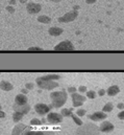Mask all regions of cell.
<instances>
[{
	"mask_svg": "<svg viewBox=\"0 0 124 135\" xmlns=\"http://www.w3.org/2000/svg\"><path fill=\"white\" fill-rule=\"evenodd\" d=\"M21 3H26V0H20Z\"/></svg>",
	"mask_w": 124,
	"mask_h": 135,
	"instance_id": "obj_44",
	"label": "cell"
},
{
	"mask_svg": "<svg viewBox=\"0 0 124 135\" xmlns=\"http://www.w3.org/2000/svg\"><path fill=\"white\" fill-rule=\"evenodd\" d=\"M54 50H56V51H72V50H74V45L70 41L65 40V41H61L60 43H58L54 47Z\"/></svg>",
	"mask_w": 124,
	"mask_h": 135,
	"instance_id": "obj_4",
	"label": "cell"
},
{
	"mask_svg": "<svg viewBox=\"0 0 124 135\" xmlns=\"http://www.w3.org/2000/svg\"><path fill=\"white\" fill-rule=\"evenodd\" d=\"M30 125L31 126H40V125H42V121L39 118H32L30 120Z\"/></svg>",
	"mask_w": 124,
	"mask_h": 135,
	"instance_id": "obj_25",
	"label": "cell"
},
{
	"mask_svg": "<svg viewBox=\"0 0 124 135\" xmlns=\"http://www.w3.org/2000/svg\"><path fill=\"white\" fill-rule=\"evenodd\" d=\"M23 94H26L27 92H28V89H22V91H21Z\"/></svg>",
	"mask_w": 124,
	"mask_h": 135,
	"instance_id": "obj_41",
	"label": "cell"
},
{
	"mask_svg": "<svg viewBox=\"0 0 124 135\" xmlns=\"http://www.w3.org/2000/svg\"><path fill=\"white\" fill-rule=\"evenodd\" d=\"M38 21L41 23H44V24H48L51 22V18L48 16H40V17H38Z\"/></svg>",
	"mask_w": 124,
	"mask_h": 135,
	"instance_id": "obj_19",
	"label": "cell"
},
{
	"mask_svg": "<svg viewBox=\"0 0 124 135\" xmlns=\"http://www.w3.org/2000/svg\"><path fill=\"white\" fill-rule=\"evenodd\" d=\"M68 92L69 93H75L76 92V88L75 87H69L68 88Z\"/></svg>",
	"mask_w": 124,
	"mask_h": 135,
	"instance_id": "obj_32",
	"label": "cell"
},
{
	"mask_svg": "<svg viewBox=\"0 0 124 135\" xmlns=\"http://www.w3.org/2000/svg\"><path fill=\"white\" fill-rule=\"evenodd\" d=\"M119 109H124V104H122V103H120V104H118V106H117Z\"/></svg>",
	"mask_w": 124,
	"mask_h": 135,
	"instance_id": "obj_37",
	"label": "cell"
},
{
	"mask_svg": "<svg viewBox=\"0 0 124 135\" xmlns=\"http://www.w3.org/2000/svg\"><path fill=\"white\" fill-rule=\"evenodd\" d=\"M13 88H14L13 85L8 81H1L0 82V89H2L4 91H11V90H13Z\"/></svg>",
	"mask_w": 124,
	"mask_h": 135,
	"instance_id": "obj_16",
	"label": "cell"
},
{
	"mask_svg": "<svg viewBox=\"0 0 124 135\" xmlns=\"http://www.w3.org/2000/svg\"><path fill=\"white\" fill-rule=\"evenodd\" d=\"M9 2H10V4H12V5H13V4H15V3H16V0H10Z\"/></svg>",
	"mask_w": 124,
	"mask_h": 135,
	"instance_id": "obj_42",
	"label": "cell"
},
{
	"mask_svg": "<svg viewBox=\"0 0 124 135\" xmlns=\"http://www.w3.org/2000/svg\"><path fill=\"white\" fill-rule=\"evenodd\" d=\"M50 1H52V2H56V3H57V2H60L61 0H50Z\"/></svg>",
	"mask_w": 124,
	"mask_h": 135,
	"instance_id": "obj_43",
	"label": "cell"
},
{
	"mask_svg": "<svg viewBox=\"0 0 124 135\" xmlns=\"http://www.w3.org/2000/svg\"><path fill=\"white\" fill-rule=\"evenodd\" d=\"M45 79L47 80H50V81H57L60 79V77L58 75H47V76H44Z\"/></svg>",
	"mask_w": 124,
	"mask_h": 135,
	"instance_id": "obj_23",
	"label": "cell"
},
{
	"mask_svg": "<svg viewBox=\"0 0 124 135\" xmlns=\"http://www.w3.org/2000/svg\"><path fill=\"white\" fill-rule=\"evenodd\" d=\"M45 134V132H43V131H37V135H44Z\"/></svg>",
	"mask_w": 124,
	"mask_h": 135,
	"instance_id": "obj_39",
	"label": "cell"
},
{
	"mask_svg": "<svg viewBox=\"0 0 124 135\" xmlns=\"http://www.w3.org/2000/svg\"><path fill=\"white\" fill-rule=\"evenodd\" d=\"M25 87H26V89H28V90H32V89L35 88V85H33L32 83H27V84L25 85Z\"/></svg>",
	"mask_w": 124,
	"mask_h": 135,
	"instance_id": "obj_30",
	"label": "cell"
},
{
	"mask_svg": "<svg viewBox=\"0 0 124 135\" xmlns=\"http://www.w3.org/2000/svg\"><path fill=\"white\" fill-rule=\"evenodd\" d=\"M22 135H37V131H32L29 129V127L22 133Z\"/></svg>",
	"mask_w": 124,
	"mask_h": 135,
	"instance_id": "obj_24",
	"label": "cell"
},
{
	"mask_svg": "<svg viewBox=\"0 0 124 135\" xmlns=\"http://www.w3.org/2000/svg\"><path fill=\"white\" fill-rule=\"evenodd\" d=\"M86 100H87V97L86 96H84V95H81V94H79V93H72V101H78V102H86Z\"/></svg>",
	"mask_w": 124,
	"mask_h": 135,
	"instance_id": "obj_17",
	"label": "cell"
},
{
	"mask_svg": "<svg viewBox=\"0 0 124 135\" xmlns=\"http://www.w3.org/2000/svg\"><path fill=\"white\" fill-rule=\"evenodd\" d=\"M114 125L112 124V122H109V121H103L101 125H100V127H99V129H100V131L101 132H104V133H109V132H112L113 130H114Z\"/></svg>",
	"mask_w": 124,
	"mask_h": 135,
	"instance_id": "obj_11",
	"label": "cell"
},
{
	"mask_svg": "<svg viewBox=\"0 0 124 135\" xmlns=\"http://www.w3.org/2000/svg\"><path fill=\"white\" fill-rule=\"evenodd\" d=\"M100 129L95 124H85L76 130V135H99Z\"/></svg>",
	"mask_w": 124,
	"mask_h": 135,
	"instance_id": "obj_2",
	"label": "cell"
},
{
	"mask_svg": "<svg viewBox=\"0 0 124 135\" xmlns=\"http://www.w3.org/2000/svg\"><path fill=\"white\" fill-rule=\"evenodd\" d=\"M97 1V0H86V2L88 3V4H93V3H95Z\"/></svg>",
	"mask_w": 124,
	"mask_h": 135,
	"instance_id": "obj_36",
	"label": "cell"
},
{
	"mask_svg": "<svg viewBox=\"0 0 124 135\" xmlns=\"http://www.w3.org/2000/svg\"><path fill=\"white\" fill-rule=\"evenodd\" d=\"M77 17H78L77 11H72V12L67 13V14L64 15V16L59 17V18H58V21H59V22H64V23H65V22H71V21H74Z\"/></svg>",
	"mask_w": 124,
	"mask_h": 135,
	"instance_id": "obj_6",
	"label": "cell"
},
{
	"mask_svg": "<svg viewBox=\"0 0 124 135\" xmlns=\"http://www.w3.org/2000/svg\"><path fill=\"white\" fill-rule=\"evenodd\" d=\"M5 116V113L3 112V111H1V110H0V118H3Z\"/></svg>",
	"mask_w": 124,
	"mask_h": 135,
	"instance_id": "obj_38",
	"label": "cell"
},
{
	"mask_svg": "<svg viewBox=\"0 0 124 135\" xmlns=\"http://www.w3.org/2000/svg\"><path fill=\"white\" fill-rule=\"evenodd\" d=\"M37 85L39 86V88L41 89H45V90H52L54 88H56L58 86L56 81H50L45 79V77H40L36 80Z\"/></svg>",
	"mask_w": 124,
	"mask_h": 135,
	"instance_id": "obj_3",
	"label": "cell"
},
{
	"mask_svg": "<svg viewBox=\"0 0 124 135\" xmlns=\"http://www.w3.org/2000/svg\"><path fill=\"white\" fill-rule=\"evenodd\" d=\"M48 33L53 36V37H56V36H59L63 34V28H60V27H56V26H53V27H50Z\"/></svg>",
	"mask_w": 124,
	"mask_h": 135,
	"instance_id": "obj_15",
	"label": "cell"
},
{
	"mask_svg": "<svg viewBox=\"0 0 124 135\" xmlns=\"http://www.w3.org/2000/svg\"><path fill=\"white\" fill-rule=\"evenodd\" d=\"M120 92V88L117 85H112L111 87H108V89L106 90V94H108L109 96H115L116 94H118Z\"/></svg>",
	"mask_w": 124,
	"mask_h": 135,
	"instance_id": "obj_14",
	"label": "cell"
},
{
	"mask_svg": "<svg viewBox=\"0 0 124 135\" xmlns=\"http://www.w3.org/2000/svg\"><path fill=\"white\" fill-rule=\"evenodd\" d=\"M50 99L52 101V106L54 108H60L61 106L65 105L68 99V94L65 91H55L50 93Z\"/></svg>",
	"mask_w": 124,
	"mask_h": 135,
	"instance_id": "obj_1",
	"label": "cell"
},
{
	"mask_svg": "<svg viewBox=\"0 0 124 135\" xmlns=\"http://www.w3.org/2000/svg\"><path fill=\"white\" fill-rule=\"evenodd\" d=\"M78 90H79V92L85 93V92H87V87H86V86H79Z\"/></svg>",
	"mask_w": 124,
	"mask_h": 135,
	"instance_id": "obj_31",
	"label": "cell"
},
{
	"mask_svg": "<svg viewBox=\"0 0 124 135\" xmlns=\"http://www.w3.org/2000/svg\"><path fill=\"white\" fill-rule=\"evenodd\" d=\"M113 108H114V106H113V104L112 103H107V104H105L104 105V107L102 108V111L103 112H111V111H113Z\"/></svg>",
	"mask_w": 124,
	"mask_h": 135,
	"instance_id": "obj_22",
	"label": "cell"
},
{
	"mask_svg": "<svg viewBox=\"0 0 124 135\" xmlns=\"http://www.w3.org/2000/svg\"><path fill=\"white\" fill-rule=\"evenodd\" d=\"M86 113H87V111H86L85 109H78V110L76 111V115H78L79 117L85 116V115H86Z\"/></svg>",
	"mask_w": 124,
	"mask_h": 135,
	"instance_id": "obj_27",
	"label": "cell"
},
{
	"mask_svg": "<svg viewBox=\"0 0 124 135\" xmlns=\"http://www.w3.org/2000/svg\"><path fill=\"white\" fill-rule=\"evenodd\" d=\"M35 110H36V112H37L38 114H40V115H45V114H48V113H49L50 107H49L48 105H46V104L40 103V104H37V105L35 106Z\"/></svg>",
	"mask_w": 124,
	"mask_h": 135,
	"instance_id": "obj_7",
	"label": "cell"
},
{
	"mask_svg": "<svg viewBox=\"0 0 124 135\" xmlns=\"http://www.w3.org/2000/svg\"><path fill=\"white\" fill-rule=\"evenodd\" d=\"M6 11H8V12H10V13H12V14H13V13H15V9H14L13 7H10V5H9V7H6Z\"/></svg>",
	"mask_w": 124,
	"mask_h": 135,
	"instance_id": "obj_33",
	"label": "cell"
},
{
	"mask_svg": "<svg viewBox=\"0 0 124 135\" xmlns=\"http://www.w3.org/2000/svg\"><path fill=\"white\" fill-rule=\"evenodd\" d=\"M60 114L63 115V117H69L72 115V109H63L60 111Z\"/></svg>",
	"mask_w": 124,
	"mask_h": 135,
	"instance_id": "obj_21",
	"label": "cell"
},
{
	"mask_svg": "<svg viewBox=\"0 0 124 135\" xmlns=\"http://www.w3.org/2000/svg\"><path fill=\"white\" fill-rule=\"evenodd\" d=\"M71 117H72V119L74 120V122H75L77 126H82V125H84L82 120L79 118V116H78V115H75V114H73V113H72Z\"/></svg>",
	"mask_w": 124,
	"mask_h": 135,
	"instance_id": "obj_20",
	"label": "cell"
},
{
	"mask_svg": "<svg viewBox=\"0 0 124 135\" xmlns=\"http://www.w3.org/2000/svg\"><path fill=\"white\" fill-rule=\"evenodd\" d=\"M47 121L52 124V125H56L58 122H61L63 121V115L60 113H55V112H50L47 114Z\"/></svg>",
	"mask_w": 124,
	"mask_h": 135,
	"instance_id": "obj_5",
	"label": "cell"
},
{
	"mask_svg": "<svg viewBox=\"0 0 124 135\" xmlns=\"http://www.w3.org/2000/svg\"><path fill=\"white\" fill-rule=\"evenodd\" d=\"M28 127L24 124H18L14 129H13V133L12 135H22V133L27 129Z\"/></svg>",
	"mask_w": 124,
	"mask_h": 135,
	"instance_id": "obj_12",
	"label": "cell"
},
{
	"mask_svg": "<svg viewBox=\"0 0 124 135\" xmlns=\"http://www.w3.org/2000/svg\"><path fill=\"white\" fill-rule=\"evenodd\" d=\"M26 10H27V12H28L29 14L33 15V14H38V13L42 10V7H41V4H39V3L29 2V3H27V5H26Z\"/></svg>",
	"mask_w": 124,
	"mask_h": 135,
	"instance_id": "obj_8",
	"label": "cell"
},
{
	"mask_svg": "<svg viewBox=\"0 0 124 135\" xmlns=\"http://www.w3.org/2000/svg\"><path fill=\"white\" fill-rule=\"evenodd\" d=\"M44 135H53V132H49V131H46Z\"/></svg>",
	"mask_w": 124,
	"mask_h": 135,
	"instance_id": "obj_40",
	"label": "cell"
},
{
	"mask_svg": "<svg viewBox=\"0 0 124 135\" xmlns=\"http://www.w3.org/2000/svg\"><path fill=\"white\" fill-rule=\"evenodd\" d=\"M88 117H89L90 119L94 120V121H99V120L105 119V118L107 117V115H106V113L103 112V111H97V112H95V113H93V114H91V115H88Z\"/></svg>",
	"mask_w": 124,
	"mask_h": 135,
	"instance_id": "obj_9",
	"label": "cell"
},
{
	"mask_svg": "<svg viewBox=\"0 0 124 135\" xmlns=\"http://www.w3.org/2000/svg\"><path fill=\"white\" fill-rule=\"evenodd\" d=\"M105 93H106V91H105L104 89H100V90L98 91V95H99V96H103Z\"/></svg>",
	"mask_w": 124,
	"mask_h": 135,
	"instance_id": "obj_34",
	"label": "cell"
},
{
	"mask_svg": "<svg viewBox=\"0 0 124 135\" xmlns=\"http://www.w3.org/2000/svg\"><path fill=\"white\" fill-rule=\"evenodd\" d=\"M27 101L28 100H27L26 94H23V93L18 94L15 99V103L18 104V105H25V104H27Z\"/></svg>",
	"mask_w": 124,
	"mask_h": 135,
	"instance_id": "obj_13",
	"label": "cell"
},
{
	"mask_svg": "<svg viewBox=\"0 0 124 135\" xmlns=\"http://www.w3.org/2000/svg\"><path fill=\"white\" fill-rule=\"evenodd\" d=\"M84 105V102H78V101H73V107H80Z\"/></svg>",
	"mask_w": 124,
	"mask_h": 135,
	"instance_id": "obj_29",
	"label": "cell"
},
{
	"mask_svg": "<svg viewBox=\"0 0 124 135\" xmlns=\"http://www.w3.org/2000/svg\"><path fill=\"white\" fill-rule=\"evenodd\" d=\"M23 116H24V114H23V113L18 112V111H15V112H14V114H13V119H14V121H15V122H18V121H20V120L23 118Z\"/></svg>",
	"mask_w": 124,
	"mask_h": 135,
	"instance_id": "obj_18",
	"label": "cell"
},
{
	"mask_svg": "<svg viewBox=\"0 0 124 135\" xmlns=\"http://www.w3.org/2000/svg\"><path fill=\"white\" fill-rule=\"evenodd\" d=\"M13 109L15 110V111H18V112H21V113H23L24 115L25 114H27L28 112H29V110H30V106L28 105V104H25V105H18V104H14V106H13Z\"/></svg>",
	"mask_w": 124,
	"mask_h": 135,
	"instance_id": "obj_10",
	"label": "cell"
},
{
	"mask_svg": "<svg viewBox=\"0 0 124 135\" xmlns=\"http://www.w3.org/2000/svg\"><path fill=\"white\" fill-rule=\"evenodd\" d=\"M1 109H2V108H1V106H0V110H1Z\"/></svg>",
	"mask_w": 124,
	"mask_h": 135,
	"instance_id": "obj_45",
	"label": "cell"
},
{
	"mask_svg": "<svg viewBox=\"0 0 124 135\" xmlns=\"http://www.w3.org/2000/svg\"><path fill=\"white\" fill-rule=\"evenodd\" d=\"M28 51H43V48H41V47H29L28 49H27Z\"/></svg>",
	"mask_w": 124,
	"mask_h": 135,
	"instance_id": "obj_28",
	"label": "cell"
},
{
	"mask_svg": "<svg viewBox=\"0 0 124 135\" xmlns=\"http://www.w3.org/2000/svg\"><path fill=\"white\" fill-rule=\"evenodd\" d=\"M118 117H119L120 119H124V110H122V111L118 114Z\"/></svg>",
	"mask_w": 124,
	"mask_h": 135,
	"instance_id": "obj_35",
	"label": "cell"
},
{
	"mask_svg": "<svg viewBox=\"0 0 124 135\" xmlns=\"http://www.w3.org/2000/svg\"><path fill=\"white\" fill-rule=\"evenodd\" d=\"M87 97H89V99H95L96 97V92L93 91V90L87 91Z\"/></svg>",
	"mask_w": 124,
	"mask_h": 135,
	"instance_id": "obj_26",
	"label": "cell"
}]
</instances>
